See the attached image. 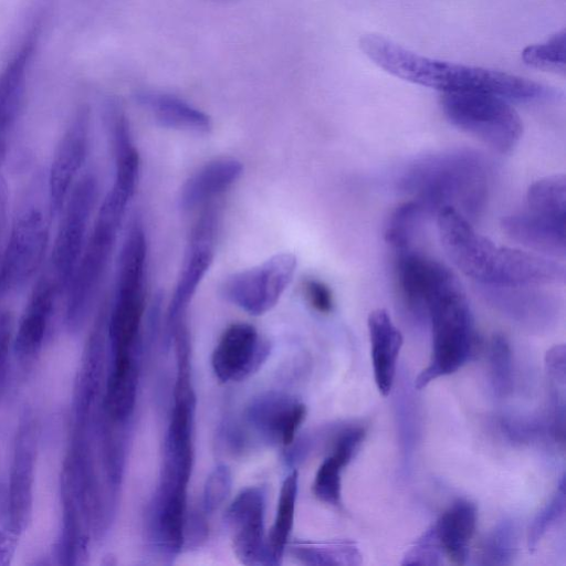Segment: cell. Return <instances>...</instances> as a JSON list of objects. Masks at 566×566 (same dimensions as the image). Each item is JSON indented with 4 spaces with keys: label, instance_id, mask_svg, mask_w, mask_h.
Instances as JSON below:
<instances>
[{
    "label": "cell",
    "instance_id": "3",
    "mask_svg": "<svg viewBox=\"0 0 566 566\" xmlns=\"http://www.w3.org/2000/svg\"><path fill=\"white\" fill-rule=\"evenodd\" d=\"M426 317L432 329V356L416 379L417 389L455 373L473 352V316L462 285L451 270L439 280L428 297Z\"/></svg>",
    "mask_w": 566,
    "mask_h": 566
},
{
    "label": "cell",
    "instance_id": "27",
    "mask_svg": "<svg viewBox=\"0 0 566 566\" xmlns=\"http://www.w3.org/2000/svg\"><path fill=\"white\" fill-rule=\"evenodd\" d=\"M528 211L565 219L566 216V177L553 175L533 182L527 190Z\"/></svg>",
    "mask_w": 566,
    "mask_h": 566
},
{
    "label": "cell",
    "instance_id": "31",
    "mask_svg": "<svg viewBox=\"0 0 566 566\" xmlns=\"http://www.w3.org/2000/svg\"><path fill=\"white\" fill-rule=\"evenodd\" d=\"M515 549L514 527L503 522L485 539L482 548L483 564L506 565L511 563Z\"/></svg>",
    "mask_w": 566,
    "mask_h": 566
},
{
    "label": "cell",
    "instance_id": "38",
    "mask_svg": "<svg viewBox=\"0 0 566 566\" xmlns=\"http://www.w3.org/2000/svg\"><path fill=\"white\" fill-rule=\"evenodd\" d=\"M13 317L8 311H0V370L2 369L12 340Z\"/></svg>",
    "mask_w": 566,
    "mask_h": 566
},
{
    "label": "cell",
    "instance_id": "36",
    "mask_svg": "<svg viewBox=\"0 0 566 566\" xmlns=\"http://www.w3.org/2000/svg\"><path fill=\"white\" fill-rule=\"evenodd\" d=\"M9 189L6 179L0 175V260L9 235Z\"/></svg>",
    "mask_w": 566,
    "mask_h": 566
},
{
    "label": "cell",
    "instance_id": "32",
    "mask_svg": "<svg viewBox=\"0 0 566 566\" xmlns=\"http://www.w3.org/2000/svg\"><path fill=\"white\" fill-rule=\"evenodd\" d=\"M490 360L494 388L500 394H506L512 385V356L510 344L502 334L492 338Z\"/></svg>",
    "mask_w": 566,
    "mask_h": 566
},
{
    "label": "cell",
    "instance_id": "29",
    "mask_svg": "<svg viewBox=\"0 0 566 566\" xmlns=\"http://www.w3.org/2000/svg\"><path fill=\"white\" fill-rule=\"evenodd\" d=\"M423 213V208L415 199L397 207L385 228L386 242L396 251L409 249L416 224Z\"/></svg>",
    "mask_w": 566,
    "mask_h": 566
},
{
    "label": "cell",
    "instance_id": "9",
    "mask_svg": "<svg viewBox=\"0 0 566 566\" xmlns=\"http://www.w3.org/2000/svg\"><path fill=\"white\" fill-rule=\"evenodd\" d=\"M295 268L293 254H276L255 268L228 277L222 287L223 295L249 314H264L275 306L291 283Z\"/></svg>",
    "mask_w": 566,
    "mask_h": 566
},
{
    "label": "cell",
    "instance_id": "7",
    "mask_svg": "<svg viewBox=\"0 0 566 566\" xmlns=\"http://www.w3.org/2000/svg\"><path fill=\"white\" fill-rule=\"evenodd\" d=\"M98 193V179L93 172H85L73 185L60 212L62 217L48 270L64 293L88 235V224Z\"/></svg>",
    "mask_w": 566,
    "mask_h": 566
},
{
    "label": "cell",
    "instance_id": "14",
    "mask_svg": "<svg viewBox=\"0 0 566 566\" xmlns=\"http://www.w3.org/2000/svg\"><path fill=\"white\" fill-rule=\"evenodd\" d=\"M306 415L305 406L282 392L260 395L249 405V424L268 441L290 446Z\"/></svg>",
    "mask_w": 566,
    "mask_h": 566
},
{
    "label": "cell",
    "instance_id": "5",
    "mask_svg": "<svg viewBox=\"0 0 566 566\" xmlns=\"http://www.w3.org/2000/svg\"><path fill=\"white\" fill-rule=\"evenodd\" d=\"M440 106L446 118L499 153L511 151L523 123L506 99L488 93H444Z\"/></svg>",
    "mask_w": 566,
    "mask_h": 566
},
{
    "label": "cell",
    "instance_id": "15",
    "mask_svg": "<svg viewBox=\"0 0 566 566\" xmlns=\"http://www.w3.org/2000/svg\"><path fill=\"white\" fill-rule=\"evenodd\" d=\"M64 293L57 280L46 270L34 283L13 340L15 353L31 357L41 348L57 297Z\"/></svg>",
    "mask_w": 566,
    "mask_h": 566
},
{
    "label": "cell",
    "instance_id": "30",
    "mask_svg": "<svg viewBox=\"0 0 566 566\" xmlns=\"http://www.w3.org/2000/svg\"><path fill=\"white\" fill-rule=\"evenodd\" d=\"M565 512V476L560 478L555 495L534 517L527 533L528 551L533 552L549 527Z\"/></svg>",
    "mask_w": 566,
    "mask_h": 566
},
{
    "label": "cell",
    "instance_id": "8",
    "mask_svg": "<svg viewBox=\"0 0 566 566\" xmlns=\"http://www.w3.org/2000/svg\"><path fill=\"white\" fill-rule=\"evenodd\" d=\"M437 223L442 248L452 263L467 276L482 284H494L504 247L478 233L470 220L451 207L437 212Z\"/></svg>",
    "mask_w": 566,
    "mask_h": 566
},
{
    "label": "cell",
    "instance_id": "22",
    "mask_svg": "<svg viewBox=\"0 0 566 566\" xmlns=\"http://www.w3.org/2000/svg\"><path fill=\"white\" fill-rule=\"evenodd\" d=\"M475 526L476 507L467 500L452 503L433 525L443 552L452 563H465Z\"/></svg>",
    "mask_w": 566,
    "mask_h": 566
},
{
    "label": "cell",
    "instance_id": "35",
    "mask_svg": "<svg viewBox=\"0 0 566 566\" xmlns=\"http://www.w3.org/2000/svg\"><path fill=\"white\" fill-rule=\"evenodd\" d=\"M307 301L319 313H329L333 310V294L329 287L321 281L307 280L304 283Z\"/></svg>",
    "mask_w": 566,
    "mask_h": 566
},
{
    "label": "cell",
    "instance_id": "2",
    "mask_svg": "<svg viewBox=\"0 0 566 566\" xmlns=\"http://www.w3.org/2000/svg\"><path fill=\"white\" fill-rule=\"evenodd\" d=\"M490 176L489 164L480 154L455 149L415 161L403 174L401 188L424 212L451 207L474 220L485 207Z\"/></svg>",
    "mask_w": 566,
    "mask_h": 566
},
{
    "label": "cell",
    "instance_id": "25",
    "mask_svg": "<svg viewBox=\"0 0 566 566\" xmlns=\"http://www.w3.org/2000/svg\"><path fill=\"white\" fill-rule=\"evenodd\" d=\"M297 485L298 473L294 470L282 484L275 520L268 536L273 566L281 563L293 528Z\"/></svg>",
    "mask_w": 566,
    "mask_h": 566
},
{
    "label": "cell",
    "instance_id": "21",
    "mask_svg": "<svg viewBox=\"0 0 566 566\" xmlns=\"http://www.w3.org/2000/svg\"><path fill=\"white\" fill-rule=\"evenodd\" d=\"M33 44L25 42L0 73V142H8L20 114Z\"/></svg>",
    "mask_w": 566,
    "mask_h": 566
},
{
    "label": "cell",
    "instance_id": "26",
    "mask_svg": "<svg viewBox=\"0 0 566 566\" xmlns=\"http://www.w3.org/2000/svg\"><path fill=\"white\" fill-rule=\"evenodd\" d=\"M292 554L307 565H357L360 553L352 541L325 544L298 542L292 545Z\"/></svg>",
    "mask_w": 566,
    "mask_h": 566
},
{
    "label": "cell",
    "instance_id": "33",
    "mask_svg": "<svg viewBox=\"0 0 566 566\" xmlns=\"http://www.w3.org/2000/svg\"><path fill=\"white\" fill-rule=\"evenodd\" d=\"M444 552L433 525L428 528L406 553L402 565H439Z\"/></svg>",
    "mask_w": 566,
    "mask_h": 566
},
{
    "label": "cell",
    "instance_id": "34",
    "mask_svg": "<svg viewBox=\"0 0 566 566\" xmlns=\"http://www.w3.org/2000/svg\"><path fill=\"white\" fill-rule=\"evenodd\" d=\"M232 478L229 468L220 464L207 479L203 490V511L207 514L218 510L230 494Z\"/></svg>",
    "mask_w": 566,
    "mask_h": 566
},
{
    "label": "cell",
    "instance_id": "6",
    "mask_svg": "<svg viewBox=\"0 0 566 566\" xmlns=\"http://www.w3.org/2000/svg\"><path fill=\"white\" fill-rule=\"evenodd\" d=\"M50 203L28 198L14 216L0 260V300L21 290L41 268L50 239Z\"/></svg>",
    "mask_w": 566,
    "mask_h": 566
},
{
    "label": "cell",
    "instance_id": "28",
    "mask_svg": "<svg viewBox=\"0 0 566 566\" xmlns=\"http://www.w3.org/2000/svg\"><path fill=\"white\" fill-rule=\"evenodd\" d=\"M522 60L530 67L564 75L566 72L565 30L555 33L543 43L525 48Z\"/></svg>",
    "mask_w": 566,
    "mask_h": 566
},
{
    "label": "cell",
    "instance_id": "16",
    "mask_svg": "<svg viewBox=\"0 0 566 566\" xmlns=\"http://www.w3.org/2000/svg\"><path fill=\"white\" fill-rule=\"evenodd\" d=\"M501 228L510 239L526 248L552 256H565V219L527 210L502 218Z\"/></svg>",
    "mask_w": 566,
    "mask_h": 566
},
{
    "label": "cell",
    "instance_id": "12",
    "mask_svg": "<svg viewBox=\"0 0 566 566\" xmlns=\"http://www.w3.org/2000/svg\"><path fill=\"white\" fill-rule=\"evenodd\" d=\"M218 213L207 209L192 229L184 266L168 307V326L186 318L187 308L214 255Z\"/></svg>",
    "mask_w": 566,
    "mask_h": 566
},
{
    "label": "cell",
    "instance_id": "37",
    "mask_svg": "<svg viewBox=\"0 0 566 566\" xmlns=\"http://www.w3.org/2000/svg\"><path fill=\"white\" fill-rule=\"evenodd\" d=\"M546 366L551 379L562 385L565 382V346L553 347L546 355Z\"/></svg>",
    "mask_w": 566,
    "mask_h": 566
},
{
    "label": "cell",
    "instance_id": "20",
    "mask_svg": "<svg viewBox=\"0 0 566 566\" xmlns=\"http://www.w3.org/2000/svg\"><path fill=\"white\" fill-rule=\"evenodd\" d=\"M242 164L234 158H220L200 168L182 186L179 205L193 209L232 186L241 176Z\"/></svg>",
    "mask_w": 566,
    "mask_h": 566
},
{
    "label": "cell",
    "instance_id": "1",
    "mask_svg": "<svg viewBox=\"0 0 566 566\" xmlns=\"http://www.w3.org/2000/svg\"><path fill=\"white\" fill-rule=\"evenodd\" d=\"M365 55L387 73L444 93H488L506 101L535 102L555 95L541 83L496 70L420 55L379 34L359 40Z\"/></svg>",
    "mask_w": 566,
    "mask_h": 566
},
{
    "label": "cell",
    "instance_id": "23",
    "mask_svg": "<svg viewBox=\"0 0 566 566\" xmlns=\"http://www.w3.org/2000/svg\"><path fill=\"white\" fill-rule=\"evenodd\" d=\"M137 101L163 126L198 133L211 128L207 114L171 94L144 91L138 93Z\"/></svg>",
    "mask_w": 566,
    "mask_h": 566
},
{
    "label": "cell",
    "instance_id": "19",
    "mask_svg": "<svg viewBox=\"0 0 566 566\" xmlns=\"http://www.w3.org/2000/svg\"><path fill=\"white\" fill-rule=\"evenodd\" d=\"M34 437L30 426L20 433L9 488V515L15 532L23 530L31 512Z\"/></svg>",
    "mask_w": 566,
    "mask_h": 566
},
{
    "label": "cell",
    "instance_id": "24",
    "mask_svg": "<svg viewBox=\"0 0 566 566\" xmlns=\"http://www.w3.org/2000/svg\"><path fill=\"white\" fill-rule=\"evenodd\" d=\"M139 375V363H113L106 380L103 407L114 422L126 421L134 411Z\"/></svg>",
    "mask_w": 566,
    "mask_h": 566
},
{
    "label": "cell",
    "instance_id": "13",
    "mask_svg": "<svg viewBox=\"0 0 566 566\" xmlns=\"http://www.w3.org/2000/svg\"><path fill=\"white\" fill-rule=\"evenodd\" d=\"M270 354V345L254 326L247 323L230 325L212 354V368L222 381H239L258 370Z\"/></svg>",
    "mask_w": 566,
    "mask_h": 566
},
{
    "label": "cell",
    "instance_id": "18",
    "mask_svg": "<svg viewBox=\"0 0 566 566\" xmlns=\"http://www.w3.org/2000/svg\"><path fill=\"white\" fill-rule=\"evenodd\" d=\"M364 437L365 430L360 427L346 428L337 434L331 454L319 465L313 482V493L319 501L340 505L342 470L352 461Z\"/></svg>",
    "mask_w": 566,
    "mask_h": 566
},
{
    "label": "cell",
    "instance_id": "10",
    "mask_svg": "<svg viewBox=\"0 0 566 566\" xmlns=\"http://www.w3.org/2000/svg\"><path fill=\"white\" fill-rule=\"evenodd\" d=\"M265 491L251 486L241 491L226 512L234 554L250 566L273 565L264 533Z\"/></svg>",
    "mask_w": 566,
    "mask_h": 566
},
{
    "label": "cell",
    "instance_id": "17",
    "mask_svg": "<svg viewBox=\"0 0 566 566\" xmlns=\"http://www.w3.org/2000/svg\"><path fill=\"white\" fill-rule=\"evenodd\" d=\"M367 326L375 382L379 392L388 396L394 385L402 335L384 308H377L368 315Z\"/></svg>",
    "mask_w": 566,
    "mask_h": 566
},
{
    "label": "cell",
    "instance_id": "4",
    "mask_svg": "<svg viewBox=\"0 0 566 566\" xmlns=\"http://www.w3.org/2000/svg\"><path fill=\"white\" fill-rule=\"evenodd\" d=\"M133 195L113 185L98 209L65 290L66 322L70 328H78L91 312Z\"/></svg>",
    "mask_w": 566,
    "mask_h": 566
},
{
    "label": "cell",
    "instance_id": "11",
    "mask_svg": "<svg viewBox=\"0 0 566 566\" xmlns=\"http://www.w3.org/2000/svg\"><path fill=\"white\" fill-rule=\"evenodd\" d=\"M90 112L77 109L64 130L53 155L48 175V196L52 216L61 212L73 185L78 178L88 149Z\"/></svg>",
    "mask_w": 566,
    "mask_h": 566
}]
</instances>
